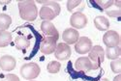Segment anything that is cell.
Returning a JSON list of instances; mask_svg holds the SVG:
<instances>
[{"instance_id":"15","label":"cell","mask_w":121,"mask_h":81,"mask_svg":"<svg viewBox=\"0 0 121 81\" xmlns=\"http://www.w3.org/2000/svg\"><path fill=\"white\" fill-rule=\"evenodd\" d=\"M39 16L42 19L48 20V21H50V20H52L56 17L55 13L49 7L47 6H42V8L39 11Z\"/></svg>"},{"instance_id":"10","label":"cell","mask_w":121,"mask_h":81,"mask_svg":"<svg viewBox=\"0 0 121 81\" xmlns=\"http://www.w3.org/2000/svg\"><path fill=\"white\" fill-rule=\"evenodd\" d=\"M75 69L78 72L87 73L89 70L93 69V65L88 57H79L77 59L75 63Z\"/></svg>"},{"instance_id":"8","label":"cell","mask_w":121,"mask_h":81,"mask_svg":"<svg viewBox=\"0 0 121 81\" xmlns=\"http://www.w3.org/2000/svg\"><path fill=\"white\" fill-rule=\"evenodd\" d=\"M70 24L74 29H82L87 24V17L83 13H74L70 17Z\"/></svg>"},{"instance_id":"14","label":"cell","mask_w":121,"mask_h":81,"mask_svg":"<svg viewBox=\"0 0 121 81\" xmlns=\"http://www.w3.org/2000/svg\"><path fill=\"white\" fill-rule=\"evenodd\" d=\"M94 25L98 30H100V31H106V30H108L109 27V21L106 16H98L94 19Z\"/></svg>"},{"instance_id":"26","label":"cell","mask_w":121,"mask_h":81,"mask_svg":"<svg viewBox=\"0 0 121 81\" xmlns=\"http://www.w3.org/2000/svg\"><path fill=\"white\" fill-rule=\"evenodd\" d=\"M113 81H121V75H120V74H118V75H116V76L114 77V79H113Z\"/></svg>"},{"instance_id":"7","label":"cell","mask_w":121,"mask_h":81,"mask_svg":"<svg viewBox=\"0 0 121 81\" xmlns=\"http://www.w3.org/2000/svg\"><path fill=\"white\" fill-rule=\"evenodd\" d=\"M71 53H72L71 47L65 43H59L56 45L55 51H54L55 58L59 61H65L69 59L70 56H71Z\"/></svg>"},{"instance_id":"6","label":"cell","mask_w":121,"mask_h":81,"mask_svg":"<svg viewBox=\"0 0 121 81\" xmlns=\"http://www.w3.org/2000/svg\"><path fill=\"white\" fill-rule=\"evenodd\" d=\"M103 43L107 47H114L120 45L119 34L114 30H108L103 36Z\"/></svg>"},{"instance_id":"18","label":"cell","mask_w":121,"mask_h":81,"mask_svg":"<svg viewBox=\"0 0 121 81\" xmlns=\"http://www.w3.org/2000/svg\"><path fill=\"white\" fill-rule=\"evenodd\" d=\"M12 42V34L5 31V30H0V47H5L9 45Z\"/></svg>"},{"instance_id":"3","label":"cell","mask_w":121,"mask_h":81,"mask_svg":"<svg viewBox=\"0 0 121 81\" xmlns=\"http://www.w3.org/2000/svg\"><path fill=\"white\" fill-rule=\"evenodd\" d=\"M88 58L92 62L93 69H97L105 60V50L101 45H94L88 52Z\"/></svg>"},{"instance_id":"2","label":"cell","mask_w":121,"mask_h":81,"mask_svg":"<svg viewBox=\"0 0 121 81\" xmlns=\"http://www.w3.org/2000/svg\"><path fill=\"white\" fill-rule=\"evenodd\" d=\"M19 73L24 79L33 80L39 76L40 73H41V69L36 63H26L22 66Z\"/></svg>"},{"instance_id":"20","label":"cell","mask_w":121,"mask_h":81,"mask_svg":"<svg viewBox=\"0 0 121 81\" xmlns=\"http://www.w3.org/2000/svg\"><path fill=\"white\" fill-rule=\"evenodd\" d=\"M12 23V18L7 14H0V30H5L10 27Z\"/></svg>"},{"instance_id":"28","label":"cell","mask_w":121,"mask_h":81,"mask_svg":"<svg viewBox=\"0 0 121 81\" xmlns=\"http://www.w3.org/2000/svg\"><path fill=\"white\" fill-rule=\"evenodd\" d=\"M100 81H109L108 78H102V79H101Z\"/></svg>"},{"instance_id":"19","label":"cell","mask_w":121,"mask_h":81,"mask_svg":"<svg viewBox=\"0 0 121 81\" xmlns=\"http://www.w3.org/2000/svg\"><path fill=\"white\" fill-rule=\"evenodd\" d=\"M113 9L112 10H106V14L108 16H112V17H119L121 16V2L120 1H114L113 4Z\"/></svg>"},{"instance_id":"27","label":"cell","mask_w":121,"mask_h":81,"mask_svg":"<svg viewBox=\"0 0 121 81\" xmlns=\"http://www.w3.org/2000/svg\"><path fill=\"white\" fill-rule=\"evenodd\" d=\"M0 3L1 4H9V3H11V0H8V1H2V0H0Z\"/></svg>"},{"instance_id":"12","label":"cell","mask_w":121,"mask_h":81,"mask_svg":"<svg viewBox=\"0 0 121 81\" xmlns=\"http://www.w3.org/2000/svg\"><path fill=\"white\" fill-rule=\"evenodd\" d=\"M17 61L11 55H3L0 58V68L5 72H11L16 68Z\"/></svg>"},{"instance_id":"21","label":"cell","mask_w":121,"mask_h":81,"mask_svg":"<svg viewBox=\"0 0 121 81\" xmlns=\"http://www.w3.org/2000/svg\"><path fill=\"white\" fill-rule=\"evenodd\" d=\"M38 2L41 3V4H43V6L49 7V8L55 13L56 16L60 14V12H61V7H60V5H59L57 2H55V1H41V0H39Z\"/></svg>"},{"instance_id":"9","label":"cell","mask_w":121,"mask_h":81,"mask_svg":"<svg viewBox=\"0 0 121 81\" xmlns=\"http://www.w3.org/2000/svg\"><path fill=\"white\" fill-rule=\"evenodd\" d=\"M41 30L42 32L47 36V37H52L54 38L56 40L59 38V33L57 29L55 28L54 24L52 21H48V20H43L41 23Z\"/></svg>"},{"instance_id":"24","label":"cell","mask_w":121,"mask_h":81,"mask_svg":"<svg viewBox=\"0 0 121 81\" xmlns=\"http://www.w3.org/2000/svg\"><path fill=\"white\" fill-rule=\"evenodd\" d=\"M110 69H112V70L114 73L119 74L121 73V60H120V58L112 61V63H110Z\"/></svg>"},{"instance_id":"22","label":"cell","mask_w":121,"mask_h":81,"mask_svg":"<svg viewBox=\"0 0 121 81\" xmlns=\"http://www.w3.org/2000/svg\"><path fill=\"white\" fill-rule=\"evenodd\" d=\"M60 69H61V64H60L58 61H52L49 62L47 66V69L49 73H59Z\"/></svg>"},{"instance_id":"16","label":"cell","mask_w":121,"mask_h":81,"mask_svg":"<svg viewBox=\"0 0 121 81\" xmlns=\"http://www.w3.org/2000/svg\"><path fill=\"white\" fill-rule=\"evenodd\" d=\"M105 55L109 60H116V59H118L120 57V55H121L120 45L114 46V47H107L106 48Z\"/></svg>"},{"instance_id":"5","label":"cell","mask_w":121,"mask_h":81,"mask_svg":"<svg viewBox=\"0 0 121 81\" xmlns=\"http://www.w3.org/2000/svg\"><path fill=\"white\" fill-rule=\"evenodd\" d=\"M92 48V40L87 37H80L75 44V50L78 54H86Z\"/></svg>"},{"instance_id":"25","label":"cell","mask_w":121,"mask_h":81,"mask_svg":"<svg viewBox=\"0 0 121 81\" xmlns=\"http://www.w3.org/2000/svg\"><path fill=\"white\" fill-rule=\"evenodd\" d=\"M1 81H19V78L16 74L9 73V74H6Z\"/></svg>"},{"instance_id":"4","label":"cell","mask_w":121,"mask_h":81,"mask_svg":"<svg viewBox=\"0 0 121 81\" xmlns=\"http://www.w3.org/2000/svg\"><path fill=\"white\" fill-rule=\"evenodd\" d=\"M56 45H57V40L54 38L45 36L41 40V44H40V50H41L42 53L48 55L55 51Z\"/></svg>"},{"instance_id":"23","label":"cell","mask_w":121,"mask_h":81,"mask_svg":"<svg viewBox=\"0 0 121 81\" xmlns=\"http://www.w3.org/2000/svg\"><path fill=\"white\" fill-rule=\"evenodd\" d=\"M95 3L103 10H108L114 4L113 0H96Z\"/></svg>"},{"instance_id":"11","label":"cell","mask_w":121,"mask_h":81,"mask_svg":"<svg viewBox=\"0 0 121 81\" xmlns=\"http://www.w3.org/2000/svg\"><path fill=\"white\" fill-rule=\"evenodd\" d=\"M62 39L67 45H73L78 42L79 39V33L74 28H68L64 30L62 34Z\"/></svg>"},{"instance_id":"17","label":"cell","mask_w":121,"mask_h":81,"mask_svg":"<svg viewBox=\"0 0 121 81\" xmlns=\"http://www.w3.org/2000/svg\"><path fill=\"white\" fill-rule=\"evenodd\" d=\"M15 45L18 50H25L30 46V40L24 36H17L15 40Z\"/></svg>"},{"instance_id":"1","label":"cell","mask_w":121,"mask_h":81,"mask_svg":"<svg viewBox=\"0 0 121 81\" xmlns=\"http://www.w3.org/2000/svg\"><path fill=\"white\" fill-rule=\"evenodd\" d=\"M18 11L19 16L22 19L26 21H34L38 16V9L34 1L31 0H24V1H18Z\"/></svg>"},{"instance_id":"13","label":"cell","mask_w":121,"mask_h":81,"mask_svg":"<svg viewBox=\"0 0 121 81\" xmlns=\"http://www.w3.org/2000/svg\"><path fill=\"white\" fill-rule=\"evenodd\" d=\"M85 4L82 0H68L67 1V10L69 12L74 13H82L84 9Z\"/></svg>"}]
</instances>
